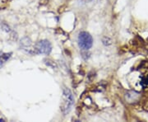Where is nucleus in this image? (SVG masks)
<instances>
[{"label": "nucleus", "instance_id": "f257e3e1", "mask_svg": "<svg viewBox=\"0 0 148 122\" xmlns=\"http://www.w3.org/2000/svg\"><path fill=\"white\" fill-rule=\"evenodd\" d=\"M74 103V98L72 92L69 88H64L63 95L61 98L60 109L64 114H67L71 111V108Z\"/></svg>", "mask_w": 148, "mask_h": 122}, {"label": "nucleus", "instance_id": "f03ea898", "mask_svg": "<svg viewBox=\"0 0 148 122\" xmlns=\"http://www.w3.org/2000/svg\"><path fill=\"white\" fill-rule=\"evenodd\" d=\"M78 46L82 50H90L93 45V39L88 32H80L77 38Z\"/></svg>", "mask_w": 148, "mask_h": 122}, {"label": "nucleus", "instance_id": "7ed1b4c3", "mask_svg": "<svg viewBox=\"0 0 148 122\" xmlns=\"http://www.w3.org/2000/svg\"><path fill=\"white\" fill-rule=\"evenodd\" d=\"M52 50V45L49 41L42 40L40 41L34 46V54H49Z\"/></svg>", "mask_w": 148, "mask_h": 122}, {"label": "nucleus", "instance_id": "20e7f679", "mask_svg": "<svg viewBox=\"0 0 148 122\" xmlns=\"http://www.w3.org/2000/svg\"><path fill=\"white\" fill-rule=\"evenodd\" d=\"M12 54V53H4V52L0 53V68L11 58Z\"/></svg>", "mask_w": 148, "mask_h": 122}, {"label": "nucleus", "instance_id": "39448f33", "mask_svg": "<svg viewBox=\"0 0 148 122\" xmlns=\"http://www.w3.org/2000/svg\"><path fill=\"white\" fill-rule=\"evenodd\" d=\"M140 84L143 86V88H147L148 87V75H145L142 78V79L140 81Z\"/></svg>", "mask_w": 148, "mask_h": 122}, {"label": "nucleus", "instance_id": "423d86ee", "mask_svg": "<svg viewBox=\"0 0 148 122\" xmlns=\"http://www.w3.org/2000/svg\"><path fill=\"white\" fill-rule=\"evenodd\" d=\"M102 42L104 45H110L112 44V40L110 37H104L102 38Z\"/></svg>", "mask_w": 148, "mask_h": 122}, {"label": "nucleus", "instance_id": "0eeeda50", "mask_svg": "<svg viewBox=\"0 0 148 122\" xmlns=\"http://www.w3.org/2000/svg\"><path fill=\"white\" fill-rule=\"evenodd\" d=\"M144 108H145V110H147L148 112V100L146 101V103H145V106H144Z\"/></svg>", "mask_w": 148, "mask_h": 122}]
</instances>
